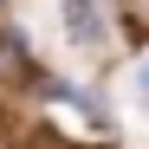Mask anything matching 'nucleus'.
<instances>
[{
    "instance_id": "nucleus-1",
    "label": "nucleus",
    "mask_w": 149,
    "mask_h": 149,
    "mask_svg": "<svg viewBox=\"0 0 149 149\" xmlns=\"http://www.w3.org/2000/svg\"><path fill=\"white\" fill-rule=\"evenodd\" d=\"M58 13H65V33L78 45H97V0H58Z\"/></svg>"
},
{
    "instance_id": "nucleus-2",
    "label": "nucleus",
    "mask_w": 149,
    "mask_h": 149,
    "mask_svg": "<svg viewBox=\"0 0 149 149\" xmlns=\"http://www.w3.org/2000/svg\"><path fill=\"white\" fill-rule=\"evenodd\" d=\"M130 84H136V91L149 97V58H136V71H130Z\"/></svg>"
}]
</instances>
